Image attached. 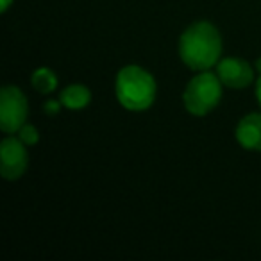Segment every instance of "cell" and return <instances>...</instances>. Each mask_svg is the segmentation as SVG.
<instances>
[{
    "mask_svg": "<svg viewBox=\"0 0 261 261\" xmlns=\"http://www.w3.org/2000/svg\"><path fill=\"white\" fill-rule=\"evenodd\" d=\"M179 58L193 72H204L222 59V36L211 22H193L179 38Z\"/></svg>",
    "mask_w": 261,
    "mask_h": 261,
    "instance_id": "obj_1",
    "label": "cell"
},
{
    "mask_svg": "<svg viewBox=\"0 0 261 261\" xmlns=\"http://www.w3.org/2000/svg\"><path fill=\"white\" fill-rule=\"evenodd\" d=\"M115 95L127 111H145L154 104L158 84L149 70L138 65H127L118 72L115 81Z\"/></svg>",
    "mask_w": 261,
    "mask_h": 261,
    "instance_id": "obj_2",
    "label": "cell"
},
{
    "mask_svg": "<svg viewBox=\"0 0 261 261\" xmlns=\"http://www.w3.org/2000/svg\"><path fill=\"white\" fill-rule=\"evenodd\" d=\"M222 81L217 73L204 70L199 72L182 91V104L193 116H206L222 100Z\"/></svg>",
    "mask_w": 261,
    "mask_h": 261,
    "instance_id": "obj_3",
    "label": "cell"
},
{
    "mask_svg": "<svg viewBox=\"0 0 261 261\" xmlns=\"http://www.w3.org/2000/svg\"><path fill=\"white\" fill-rule=\"evenodd\" d=\"M29 102L18 86H4L0 91V129L6 135H15L27 123Z\"/></svg>",
    "mask_w": 261,
    "mask_h": 261,
    "instance_id": "obj_4",
    "label": "cell"
},
{
    "mask_svg": "<svg viewBox=\"0 0 261 261\" xmlns=\"http://www.w3.org/2000/svg\"><path fill=\"white\" fill-rule=\"evenodd\" d=\"M29 167L27 145L20 138L8 135L0 142V174L6 181H16Z\"/></svg>",
    "mask_w": 261,
    "mask_h": 261,
    "instance_id": "obj_5",
    "label": "cell"
},
{
    "mask_svg": "<svg viewBox=\"0 0 261 261\" xmlns=\"http://www.w3.org/2000/svg\"><path fill=\"white\" fill-rule=\"evenodd\" d=\"M218 79L231 90H243L254 81V68L242 58H224L215 66Z\"/></svg>",
    "mask_w": 261,
    "mask_h": 261,
    "instance_id": "obj_6",
    "label": "cell"
},
{
    "mask_svg": "<svg viewBox=\"0 0 261 261\" xmlns=\"http://www.w3.org/2000/svg\"><path fill=\"white\" fill-rule=\"evenodd\" d=\"M236 142L245 150L261 152V113H249L236 125Z\"/></svg>",
    "mask_w": 261,
    "mask_h": 261,
    "instance_id": "obj_7",
    "label": "cell"
},
{
    "mask_svg": "<svg viewBox=\"0 0 261 261\" xmlns=\"http://www.w3.org/2000/svg\"><path fill=\"white\" fill-rule=\"evenodd\" d=\"M59 100H61L63 108L72 109V111H79L90 106L91 102V91L84 84H70L59 93Z\"/></svg>",
    "mask_w": 261,
    "mask_h": 261,
    "instance_id": "obj_8",
    "label": "cell"
},
{
    "mask_svg": "<svg viewBox=\"0 0 261 261\" xmlns=\"http://www.w3.org/2000/svg\"><path fill=\"white\" fill-rule=\"evenodd\" d=\"M31 84H33V88L38 93L48 95L52 91H56V88H58V75H56L54 70L41 66V68L34 70L33 77H31Z\"/></svg>",
    "mask_w": 261,
    "mask_h": 261,
    "instance_id": "obj_9",
    "label": "cell"
},
{
    "mask_svg": "<svg viewBox=\"0 0 261 261\" xmlns=\"http://www.w3.org/2000/svg\"><path fill=\"white\" fill-rule=\"evenodd\" d=\"M18 138L22 140L27 147H33L40 142V133H38V129L34 125L25 123V125H22V129L18 130Z\"/></svg>",
    "mask_w": 261,
    "mask_h": 261,
    "instance_id": "obj_10",
    "label": "cell"
},
{
    "mask_svg": "<svg viewBox=\"0 0 261 261\" xmlns=\"http://www.w3.org/2000/svg\"><path fill=\"white\" fill-rule=\"evenodd\" d=\"M61 108H63L61 100H48V102H45L43 111L47 113L48 116H54V115H58V113L61 111Z\"/></svg>",
    "mask_w": 261,
    "mask_h": 261,
    "instance_id": "obj_11",
    "label": "cell"
},
{
    "mask_svg": "<svg viewBox=\"0 0 261 261\" xmlns=\"http://www.w3.org/2000/svg\"><path fill=\"white\" fill-rule=\"evenodd\" d=\"M256 98H257V102H259V106H261V73L257 75V79H256Z\"/></svg>",
    "mask_w": 261,
    "mask_h": 261,
    "instance_id": "obj_12",
    "label": "cell"
},
{
    "mask_svg": "<svg viewBox=\"0 0 261 261\" xmlns=\"http://www.w3.org/2000/svg\"><path fill=\"white\" fill-rule=\"evenodd\" d=\"M13 2H15V0H0V11L6 13L9 9V6L13 4Z\"/></svg>",
    "mask_w": 261,
    "mask_h": 261,
    "instance_id": "obj_13",
    "label": "cell"
},
{
    "mask_svg": "<svg viewBox=\"0 0 261 261\" xmlns=\"http://www.w3.org/2000/svg\"><path fill=\"white\" fill-rule=\"evenodd\" d=\"M256 68H257V72L261 73V58H259V59H257V61H256Z\"/></svg>",
    "mask_w": 261,
    "mask_h": 261,
    "instance_id": "obj_14",
    "label": "cell"
}]
</instances>
